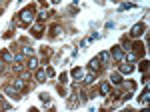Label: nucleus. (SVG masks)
<instances>
[{
    "instance_id": "dca6fc26",
    "label": "nucleus",
    "mask_w": 150,
    "mask_h": 112,
    "mask_svg": "<svg viewBox=\"0 0 150 112\" xmlns=\"http://www.w3.org/2000/svg\"><path fill=\"white\" fill-rule=\"evenodd\" d=\"M142 50H144V44H142V42H136V44L132 46V52H134V54H140Z\"/></svg>"
},
{
    "instance_id": "5701e85b",
    "label": "nucleus",
    "mask_w": 150,
    "mask_h": 112,
    "mask_svg": "<svg viewBox=\"0 0 150 112\" xmlns=\"http://www.w3.org/2000/svg\"><path fill=\"white\" fill-rule=\"evenodd\" d=\"M46 16H50L48 12H40V16H38V20H40V22H44V20H46Z\"/></svg>"
},
{
    "instance_id": "c85d7f7f",
    "label": "nucleus",
    "mask_w": 150,
    "mask_h": 112,
    "mask_svg": "<svg viewBox=\"0 0 150 112\" xmlns=\"http://www.w3.org/2000/svg\"><path fill=\"white\" fill-rule=\"evenodd\" d=\"M126 88H128V92H132L134 90V82H126Z\"/></svg>"
},
{
    "instance_id": "20e7f679",
    "label": "nucleus",
    "mask_w": 150,
    "mask_h": 112,
    "mask_svg": "<svg viewBox=\"0 0 150 112\" xmlns=\"http://www.w3.org/2000/svg\"><path fill=\"white\" fill-rule=\"evenodd\" d=\"M4 94L10 96L12 100H18V98H20V90H16L14 86H4Z\"/></svg>"
},
{
    "instance_id": "9d476101",
    "label": "nucleus",
    "mask_w": 150,
    "mask_h": 112,
    "mask_svg": "<svg viewBox=\"0 0 150 112\" xmlns=\"http://www.w3.org/2000/svg\"><path fill=\"white\" fill-rule=\"evenodd\" d=\"M26 66L30 68V70H36V68H38V60H36L34 56H30V58L26 60Z\"/></svg>"
},
{
    "instance_id": "4468645a",
    "label": "nucleus",
    "mask_w": 150,
    "mask_h": 112,
    "mask_svg": "<svg viewBox=\"0 0 150 112\" xmlns=\"http://www.w3.org/2000/svg\"><path fill=\"white\" fill-rule=\"evenodd\" d=\"M82 76H84V70H82V68H74V70H72V78L80 80Z\"/></svg>"
},
{
    "instance_id": "9b49d317",
    "label": "nucleus",
    "mask_w": 150,
    "mask_h": 112,
    "mask_svg": "<svg viewBox=\"0 0 150 112\" xmlns=\"http://www.w3.org/2000/svg\"><path fill=\"white\" fill-rule=\"evenodd\" d=\"M100 94H102V96H108V94H110V84H108V82H102V84H100Z\"/></svg>"
},
{
    "instance_id": "f03ea898",
    "label": "nucleus",
    "mask_w": 150,
    "mask_h": 112,
    "mask_svg": "<svg viewBox=\"0 0 150 112\" xmlns=\"http://www.w3.org/2000/svg\"><path fill=\"white\" fill-rule=\"evenodd\" d=\"M144 32H146V24H144V22H138V24H134V26H132L130 36H132V38H138V36H142Z\"/></svg>"
},
{
    "instance_id": "2eb2a0df",
    "label": "nucleus",
    "mask_w": 150,
    "mask_h": 112,
    "mask_svg": "<svg viewBox=\"0 0 150 112\" xmlns=\"http://www.w3.org/2000/svg\"><path fill=\"white\" fill-rule=\"evenodd\" d=\"M110 82H112V84H122V76H120V74H110Z\"/></svg>"
},
{
    "instance_id": "7ed1b4c3",
    "label": "nucleus",
    "mask_w": 150,
    "mask_h": 112,
    "mask_svg": "<svg viewBox=\"0 0 150 112\" xmlns=\"http://www.w3.org/2000/svg\"><path fill=\"white\" fill-rule=\"evenodd\" d=\"M110 54L114 58L116 62H120V60H124V50H122V46H112V50H110Z\"/></svg>"
},
{
    "instance_id": "1a4fd4ad",
    "label": "nucleus",
    "mask_w": 150,
    "mask_h": 112,
    "mask_svg": "<svg viewBox=\"0 0 150 112\" xmlns=\"http://www.w3.org/2000/svg\"><path fill=\"white\" fill-rule=\"evenodd\" d=\"M46 68H42V70H38L36 72V82H46Z\"/></svg>"
},
{
    "instance_id": "ddd939ff",
    "label": "nucleus",
    "mask_w": 150,
    "mask_h": 112,
    "mask_svg": "<svg viewBox=\"0 0 150 112\" xmlns=\"http://www.w3.org/2000/svg\"><path fill=\"white\" fill-rule=\"evenodd\" d=\"M100 66H102V62L98 58H92L90 60V70H100Z\"/></svg>"
},
{
    "instance_id": "bb28decb",
    "label": "nucleus",
    "mask_w": 150,
    "mask_h": 112,
    "mask_svg": "<svg viewBox=\"0 0 150 112\" xmlns=\"http://www.w3.org/2000/svg\"><path fill=\"white\" fill-rule=\"evenodd\" d=\"M126 8H134V4H120V10H126Z\"/></svg>"
},
{
    "instance_id": "4be33fe9",
    "label": "nucleus",
    "mask_w": 150,
    "mask_h": 112,
    "mask_svg": "<svg viewBox=\"0 0 150 112\" xmlns=\"http://www.w3.org/2000/svg\"><path fill=\"white\" fill-rule=\"evenodd\" d=\"M22 54H24V56H30V54H32V48H30V46H24Z\"/></svg>"
},
{
    "instance_id": "c756f323",
    "label": "nucleus",
    "mask_w": 150,
    "mask_h": 112,
    "mask_svg": "<svg viewBox=\"0 0 150 112\" xmlns=\"http://www.w3.org/2000/svg\"><path fill=\"white\" fill-rule=\"evenodd\" d=\"M50 2H52V4H58V2H60V0H50Z\"/></svg>"
},
{
    "instance_id": "aec40b11",
    "label": "nucleus",
    "mask_w": 150,
    "mask_h": 112,
    "mask_svg": "<svg viewBox=\"0 0 150 112\" xmlns=\"http://www.w3.org/2000/svg\"><path fill=\"white\" fill-rule=\"evenodd\" d=\"M40 100L44 102V104H48V102H50V96H48V92H42V94H40Z\"/></svg>"
},
{
    "instance_id": "412c9836",
    "label": "nucleus",
    "mask_w": 150,
    "mask_h": 112,
    "mask_svg": "<svg viewBox=\"0 0 150 112\" xmlns=\"http://www.w3.org/2000/svg\"><path fill=\"white\" fill-rule=\"evenodd\" d=\"M136 56H138V54H134V52H128V54L124 56V58H126L128 62H132V60H136Z\"/></svg>"
},
{
    "instance_id": "a211bd4d",
    "label": "nucleus",
    "mask_w": 150,
    "mask_h": 112,
    "mask_svg": "<svg viewBox=\"0 0 150 112\" xmlns=\"http://www.w3.org/2000/svg\"><path fill=\"white\" fill-rule=\"evenodd\" d=\"M108 56H110V54H108V52H100V54L96 56V58H98L100 62H106V60H108Z\"/></svg>"
},
{
    "instance_id": "423d86ee",
    "label": "nucleus",
    "mask_w": 150,
    "mask_h": 112,
    "mask_svg": "<svg viewBox=\"0 0 150 112\" xmlns=\"http://www.w3.org/2000/svg\"><path fill=\"white\" fill-rule=\"evenodd\" d=\"M0 58H2L4 62H14V54H12L10 50H2V52H0Z\"/></svg>"
},
{
    "instance_id": "393cba45",
    "label": "nucleus",
    "mask_w": 150,
    "mask_h": 112,
    "mask_svg": "<svg viewBox=\"0 0 150 112\" xmlns=\"http://www.w3.org/2000/svg\"><path fill=\"white\" fill-rule=\"evenodd\" d=\"M46 76H48V78L54 76V68H46Z\"/></svg>"
},
{
    "instance_id": "39448f33",
    "label": "nucleus",
    "mask_w": 150,
    "mask_h": 112,
    "mask_svg": "<svg viewBox=\"0 0 150 112\" xmlns=\"http://www.w3.org/2000/svg\"><path fill=\"white\" fill-rule=\"evenodd\" d=\"M12 86H14L16 90H20V92H26V90H28V84H26V80H24V78L14 80V82H12Z\"/></svg>"
},
{
    "instance_id": "0eeeda50",
    "label": "nucleus",
    "mask_w": 150,
    "mask_h": 112,
    "mask_svg": "<svg viewBox=\"0 0 150 112\" xmlns=\"http://www.w3.org/2000/svg\"><path fill=\"white\" fill-rule=\"evenodd\" d=\"M148 94H150V88H148V84H146V86H144V92H142V94H140V104H148Z\"/></svg>"
},
{
    "instance_id": "f257e3e1",
    "label": "nucleus",
    "mask_w": 150,
    "mask_h": 112,
    "mask_svg": "<svg viewBox=\"0 0 150 112\" xmlns=\"http://www.w3.org/2000/svg\"><path fill=\"white\" fill-rule=\"evenodd\" d=\"M34 12H36V8L30 4V6H26L18 16H20V24H30L32 20H34Z\"/></svg>"
},
{
    "instance_id": "b1692460",
    "label": "nucleus",
    "mask_w": 150,
    "mask_h": 112,
    "mask_svg": "<svg viewBox=\"0 0 150 112\" xmlns=\"http://www.w3.org/2000/svg\"><path fill=\"white\" fill-rule=\"evenodd\" d=\"M50 32H52V36H56V34L60 32V26H52V28H50Z\"/></svg>"
},
{
    "instance_id": "a878e982",
    "label": "nucleus",
    "mask_w": 150,
    "mask_h": 112,
    "mask_svg": "<svg viewBox=\"0 0 150 112\" xmlns=\"http://www.w3.org/2000/svg\"><path fill=\"white\" fill-rule=\"evenodd\" d=\"M24 60V54H16L14 56V62H22Z\"/></svg>"
},
{
    "instance_id": "cd10ccee",
    "label": "nucleus",
    "mask_w": 150,
    "mask_h": 112,
    "mask_svg": "<svg viewBox=\"0 0 150 112\" xmlns=\"http://www.w3.org/2000/svg\"><path fill=\"white\" fill-rule=\"evenodd\" d=\"M66 80H68V74H66V72H62V74H60V82H66Z\"/></svg>"
},
{
    "instance_id": "f3484780",
    "label": "nucleus",
    "mask_w": 150,
    "mask_h": 112,
    "mask_svg": "<svg viewBox=\"0 0 150 112\" xmlns=\"http://www.w3.org/2000/svg\"><path fill=\"white\" fill-rule=\"evenodd\" d=\"M92 82H94V70H92V72H88V74L84 76V84H92Z\"/></svg>"
},
{
    "instance_id": "6ab92c4d",
    "label": "nucleus",
    "mask_w": 150,
    "mask_h": 112,
    "mask_svg": "<svg viewBox=\"0 0 150 112\" xmlns=\"http://www.w3.org/2000/svg\"><path fill=\"white\" fill-rule=\"evenodd\" d=\"M140 70H142V74L148 72V60H142V62H140Z\"/></svg>"
},
{
    "instance_id": "6e6552de",
    "label": "nucleus",
    "mask_w": 150,
    "mask_h": 112,
    "mask_svg": "<svg viewBox=\"0 0 150 112\" xmlns=\"http://www.w3.org/2000/svg\"><path fill=\"white\" fill-rule=\"evenodd\" d=\"M132 72H134V66H132L130 62H128V64H122V66H120V74H132Z\"/></svg>"
},
{
    "instance_id": "f8f14e48",
    "label": "nucleus",
    "mask_w": 150,
    "mask_h": 112,
    "mask_svg": "<svg viewBox=\"0 0 150 112\" xmlns=\"http://www.w3.org/2000/svg\"><path fill=\"white\" fill-rule=\"evenodd\" d=\"M42 32H44V26H42V22H38L34 26V36H36V38H40V36H42Z\"/></svg>"
}]
</instances>
